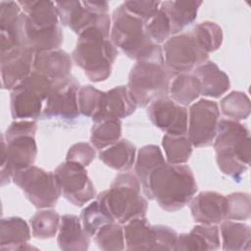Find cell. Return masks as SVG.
Returning <instances> with one entry per match:
<instances>
[{
	"instance_id": "obj_1",
	"label": "cell",
	"mask_w": 251,
	"mask_h": 251,
	"mask_svg": "<svg viewBox=\"0 0 251 251\" xmlns=\"http://www.w3.org/2000/svg\"><path fill=\"white\" fill-rule=\"evenodd\" d=\"M141 187L147 199L155 200L167 212L181 210L198 190L194 174L188 166L169 163L156 168Z\"/></svg>"
},
{
	"instance_id": "obj_30",
	"label": "cell",
	"mask_w": 251,
	"mask_h": 251,
	"mask_svg": "<svg viewBox=\"0 0 251 251\" xmlns=\"http://www.w3.org/2000/svg\"><path fill=\"white\" fill-rule=\"evenodd\" d=\"M166 158L159 146L148 144L141 147L135 158L134 172L140 184L142 185L149 175L158 167L166 164Z\"/></svg>"
},
{
	"instance_id": "obj_4",
	"label": "cell",
	"mask_w": 251,
	"mask_h": 251,
	"mask_svg": "<svg viewBox=\"0 0 251 251\" xmlns=\"http://www.w3.org/2000/svg\"><path fill=\"white\" fill-rule=\"evenodd\" d=\"M110 39L128 58L138 61L161 60L162 46L153 42L144 30V22L118 6L111 17Z\"/></svg>"
},
{
	"instance_id": "obj_16",
	"label": "cell",
	"mask_w": 251,
	"mask_h": 251,
	"mask_svg": "<svg viewBox=\"0 0 251 251\" xmlns=\"http://www.w3.org/2000/svg\"><path fill=\"white\" fill-rule=\"evenodd\" d=\"M191 216L196 224L219 225L226 216V197L216 191H202L189 202Z\"/></svg>"
},
{
	"instance_id": "obj_21",
	"label": "cell",
	"mask_w": 251,
	"mask_h": 251,
	"mask_svg": "<svg viewBox=\"0 0 251 251\" xmlns=\"http://www.w3.org/2000/svg\"><path fill=\"white\" fill-rule=\"evenodd\" d=\"M30 237V227L24 219L8 217L1 220L0 249L2 251L36 249L27 245Z\"/></svg>"
},
{
	"instance_id": "obj_18",
	"label": "cell",
	"mask_w": 251,
	"mask_h": 251,
	"mask_svg": "<svg viewBox=\"0 0 251 251\" xmlns=\"http://www.w3.org/2000/svg\"><path fill=\"white\" fill-rule=\"evenodd\" d=\"M220 230L217 225L198 224L188 232L177 235L175 250L197 251L220 248Z\"/></svg>"
},
{
	"instance_id": "obj_2",
	"label": "cell",
	"mask_w": 251,
	"mask_h": 251,
	"mask_svg": "<svg viewBox=\"0 0 251 251\" xmlns=\"http://www.w3.org/2000/svg\"><path fill=\"white\" fill-rule=\"evenodd\" d=\"M117 57L118 50L110 39V32L99 27H89L78 34L72 53L73 62L93 82L109 78Z\"/></svg>"
},
{
	"instance_id": "obj_42",
	"label": "cell",
	"mask_w": 251,
	"mask_h": 251,
	"mask_svg": "<svg viewBox=\"0 0 251 251\" xmlns=\"http://www.w3.org/2000/svg\"><path fill=\"white\" fill-rule=\"evenodd\" d=\"M130 14L138 17L143 22L159 10L161 2L152 0H128L122 3Z\"/></svg>"
},
{
	"instance_id": "obj_24",
	"label": "cell",
	"mask_w": 251,
	"mask_h": 251,
	"mask_svg": "<svg viewBox=\"0 0 251 251\" xmlns=\"http://www.w3.org/2000/svg\"><path fill=\"white\" fill-rule=\"evenodd\" d=\"M202 1H164L160 9L166 14L172 34L180 33L187 25H191L197 18L198 10Z\"/></svg>"
},
{
	"instance_id": "obj_15",
	"label": "cell",
	"mask_w": 251,
	"mask_h": 251,
	"mask_svg": "<svg viewBox=\"0 0 251 251\" xmlns=\"http://www.w3.org/2000/svg\"><path fill=\"white\" fill-rule=\"evenodd\" d=\"M35 52L25 44L1 53V84L3 89L13 90L32 72Z\"/></svg>"
},
{
	"instance_id": "obj_7",
	"label": "cell",
	"mask_w": 251,
	"mask_h": 251,
	"mask_svg": "<svg viewBox=\"0 0 251 251\" xmlns=\"http://www.w3.org/2000/svg\"><path fill=\"white\" fill-rule=\"evenodd\" d=\"M36 122L33 120H17L11 123L1 137L2 152L14 173L32 166L37 155L35 133Z\"/></svg>"
},
{
	"instance_id": "obj_27",
	"label": "cell",
	"mask_w": 251,
	"mask_h": 251,
	"mask_svg": "<svg viewBox=\"0 0 251 251\" xmlns=\"http://www.w3.org/2000/svg\"><path fill=\"white\" fill-rule=\"evenodd\" d=\"M125 244L127 250H152L154 244L153 226L145 217L133 219L124 226Z\"/></svg>"
},
{
	"instance_id": "obj_3",
	"label": "cell",
	"mask_w": 251,
	"mask_h": 251,
	"mask_svg": "<svg viewBox=\"0 0 251 251\" xmlns=\"http://www.w3.org/2000/svg\"><path fill=\"white\" fill-rule=\"evenodd\" d=\"M249 129L239 122L222 119L214 139L219 169L233 180L239 181L250 164Z\"/></svg>"
},
{
	"instance_id": "obj_5",
	"label": "cell",
	"mask_w": 251,
	"mask_h": 251,
	"mask_svg": "<svg viewBox=\"0 0 251 251\" xmlns=\"http://www.w3.org/2000/svg\"><path fill=\"white\" fill-rule=\"evenodd\" d=\"M96 200L121 225L145 217L148 209L147 198L141 193L138 178L127 172L119 174L110 188L99 193Z\"/></svg>"
},
{
	"instance_id": "obj_37",
	"label": "cell",
	"mask_w": 251,
	"mask_h": 251,
	"mask_svg": "<svg viewBox=\"0 0 251 251\" xmlns=\"http://www.w3.org/2000/svg\"><path fill=\"white\" fill-rule=\"evenodd\" d=\"M81 225L90 237H94L97 231L106 224L115 222L110 214L95 200L84 207L80 213Z\"/></svg>"
},
{
	"instance_id": "obj_12",
	"label": "cell",
	"mask_w": 251,
	"mask_h": 251,
	"mask_svg": "<svg viewBox=\"0 0 251 251\" xmlns=\"http://www.w3.org/2000/svg\"><path fill=\"white\" fill-rule=\"evenodd\" d=\"M60 182L64 197L73 205L82 207L96 196V189L85 167L66 161L54 171Z\"/></svg>"
},
{
	"instance_id": "obj_34",
	"label": "cell",
	"mask_w": 251,
	"mask_h": 251,
	"mask_svg": "<svg viewBox=\"0 0 251 251\" xmlns=\"http://www.w3.org/2000/svg\"><path fill=\"white\" fill-rule=\"evenodd\" d=\"M220 108L224 116L236 122L246 120L251 112L249 97L241 91H231L223 97Z\"/></svg>"
},
{
	"instance_id": "obj_40",
	"label": "cell",
	"mask_w": 251,
	"mask_h": 251,
	"mask_svg": "<svg viewBox=\"0 0 251 251\" xmlns=\"http://www.w3.org/2000/svg\"><path fill=\"white\" fill-rule=\"evenodd\" d=\"M96 157L95 148L87 142H77L73 144L68 150L66 161L79 164L83 167L89 166Z\"/></svg>"
},
{
	"instance_id": "obj_36",
	"label": "cell",
	"mask_w": 251,
	"mask_h": 251,
	"mask_svg": "<svg viewBox=\"0 0 251 251\" xmlns=\"http://www.w3.org/2000/svg\"><path fill=\"white\" fill-rule=\"evenodd\" d=\"M104 98V91L89 84L80 86L77 94L79 114L91 119L98 116L103 110Z\"/></svg>"
},
{
	"instance_id": "obj_28",
	"label": "cell",
	"mask_w": 251,
	"mask_h": 251,
	"mask_svg": "<svg viewBox=\"0 0 251 251\" xmlns=\"http://www.w3.org/2000/svg\"><path fill=\"white\" fill-rule=\"evenodd\" d=\"M122 122L113 117H103L93 121L90 144L98 150H104L121 139Z\"/></svg>"
},
{
	"instance_id": "obj_26",
	"label": "cell",
	"mask_w": 251,
	"mask_h": 251,
	"mask_svg": "<svg viewBox=\"0 0 251 251\" xmlns=\"http://www.w3.org/2000/svg\"><path fill=\"white\" fill-rule=\"evenodd\" d=\"M220 238L224 250L241 251L251 248V229L240 221L224 220L220 226Z\"/></svg>"
},
{
	"instance_id": "obj_14",
	"label": "cell",
	"mask_w": 251,
	"mask_h": 251,
	"mask_svg": "<svg viewBox=\"0 0 251 251\" xmlns=\"http://www.w3.org/2000/svg\"><path fill=\"white\" fill-rule=\"evenodd\" d=\"M147 116L153 126L166 134L183 135L187 133L188 111L169 96L149 104Z\"/></svg>"
},
{
	"instance_id": "obj_10",
	"label": "cell",
	"mask_w": 251,
	"mask_h": 251,
	"mask_svg": "<svg viewBox=\"0 0 251 251\" xmlns=\"http://www.w3.org/2000/svg\"><path fill=\"white\" fill-rule=\"evenodd\" d=\"M162 49L165 67L172 77L193 72L209 58V55L197 45L190 32L173 35L163 44Z\"/></svg>"
},
{
	"instance_id": "obj_35",
	"label": "cell",
	"mask_w": 251,
	"mask_h": 251,
	"mask_svg": "<svg viewBox=\"0 0 251 251\" xmlns=\"http://www.w3.org/2000/svg\"><path fill=\"white\" fill-rule=\"evenodd\" d=\"M98 248L105 251H120L126 248L124 226L118 222L104 225L94 235Z\"/></svg>"
},
{
	"instance_id": "obj_25",
	"label": "cell",
	"mask_w": 251,
	"mask_h": 251,
	"mask_svg": "<svg viewBox=\"0 0 251 251\" xmlns=\"http://www.w3.org/2000/svg\"><path fill=\"white\" fill-rule=\"evenodd\" d=\"M98 157L107 167L121 173H126L134 165L136 149L127 139H120L108 148L101 150Z\"/></svg>"
},
{
	"instance_id": "obj_32",
	"label": "cell",
	"mask_w": 251,
	"mask_h": 251,
	"mask_svg": "<svg viewBox=\"0 0 251 251\" xmlns=\"http://www.w3.org/2000/svg\"><path fill=\"white\" fill-rule=\"evenodd\" d=\"M191 35L197 45L209 55V53L217 51L223 43L224 34L222 27L210 21L197 24L191 30Z\"/></svg>"
},
{
	"instance_id": "obj_33",
	"label": "cell",
	"mask_w": 251,
	"mask_h": 251,
	"mask_svg": "<svg viewBox=\"0 0 251 251\" xmlns=\"http://www.w3.org/2000/svg\"><path fill=\"white\" fill-rule=\"evenodd\" d=\"M61 217L51 209H41L29 219L31 234L35 238L47 239L54 237L60 226Z\"/></svg>"
},
{
	"instance_id": "obj_31",
	"label": "cell",
	"mask_w": 251,
	"mask_h": 251,
	"mask_svg": "<svg viewBox=\"0 0 251 251\" xmlns=\"http://www.w3.org/2000/svg\"><path fill=\"white\" fill-rule=\"evenodd\" d=\"M162 146L167 163L172 165L185 164L192 154V144L186 134H164Z\"/></svg>"
},
{
	"instance_id": "obj_20",
	"label": "cell",
	"mask_w": 251,
	"mask_h": 251,
	"mask_svg": "<svg viewBox=\"0 0 251 251\" xmlns=\"http://www.w3.org/2000/svg\"><path fill=\"white\" fill-rule=\"evenodd\" d=\"M57 242L65 251H85L89 248L90 236L84 230L80 218L72 214L61 217Z\"/></svg>"
},
{
	"instance_id": "obj_9",
	"label": "cell",
	"mask_w": 251,
	"mask_h": 251,
	"mask_svg": "<svg viewBox=\"0 0 251 251\" xmlns=\"http://www.w3.org/2000/svg\"><path fill=\"white\" fill-rule=\"evenodd\" d=\"M60 23L77 35L89 27H99L108 32L111 30L109 4L105 1H57L55 2Z\"/></svg>"
},
{
	"instance_id": "obj_13",
	"label": "cell",
	"mask_w": 251,
	"mask_h": 251,
	"mask_svg": "<svg viewBox=\"0 0 251 251\" xmlns=\"http://www.w3.org/2000/svg\"><path fill=\"white\" fill-rule=\"evenodd\" d=\"M79 87L78 81L72 75L56 81L45 101L41 116L45 119H61L66 121L78 118L77 94Z\"/></svg>"
},
{
	"instance_id": "obj_39",
	"label": "cell",
	"mask_w": 251,
	"mask_h": 251,
	"mask_svg": "<svg viewBox=\"0 0 251 251\" xmlns=\"http://www.w3.org/2000/svg\"><path fill=\"white\" fill-rule=\"evenodd\" d=\"M226 197V220L245 221L250 218L251 199L250 194L245 192H233Z\"/></svg>"
},
{
	"instance_id": "obj_19",
	"label": "cell",
	"mask_w": 251,
	"mask_h": 251,
	"mask_svg": "<svg viewBox=\"0 0 251 251\" xmlns=\"http://www.w3.org/2000/svg\"><path fill=\"white\" fill-rule=\"evenodd\" d=\"M43 98L33 89L20 84L11 91L10 109L14 120H36L42 115Z\"/></svg>"
},
{
	"instance_id": "obj_38",
	"label": "cell",
	"mask_w": 251,
	"mask_h": 251,
	"mask_svg": "<svg viewBox=\"0 0 251 251\" xmlns=\"http://www.w3.org/2000/svg\"><path fill=\"white\" fill-rule=\"evenodd\" d=\"M144 30L150 39L159 45L164 44L172 34L170 22L160 8L144 21Z\"/></svg>"
},
{
	"instance_id": "obj_8",
	"label": "cell",
	"mask_w": 251,
	"mask_h": 251,
	"mask_svg": "<svg viewBox=\"0 0 251 251\" xmlns=\"http://www.w3.org/2000/svg\"><path fill=\"white\" fill-rule=\"evenodd\" d=\"M13 181L37 209L53 208L62 194L56 174L33 165L15 172Z\"/></svg>"
},
{
	"instance_id": "obj_29",
	"label": "cell",
	"mask_w": 251,
	"mask_h": 251,
	"mask_svg": "<svg viewBox=\"0 0 251 251\" xmlns=\"http://www.w3.org/2000/svg\"><path fill=\"white\" fill-rule=\"evenodd\" d=\"M169 95L183 107L191 105L201 95L200 81L193 74L176 75L171 80Z\"/></svg>"
},
{
	"instance_id": "obj_6",
	"label": "cell",
	"mask_w": 251,
	"mask_h": 251,
	"mask_svg": "<svg viewBox=\"0 0 251 251\" xmlns=\"http://www.w3.org/2000/svg\"><path fill=\"white\" fill-rule=\"evenodd\" d=\"M172 75L167 71L164 59L136 62L128 74L127 88L139 107H147L153 101L167 97Z\"/></svg>"
},
{
	"instance_id": "obj_11",
	"label": "cell",
	"mask_w": 251,
	"mask_h": 251,
	"mask_svg": "<svg viewBox=\"0 0 251 251\" xmlns=\"http://www.w3.org/2000/svg\"><path fill=\"white\" fill-rule=\"evenodd\" d=\"M220 109L217 102L209 99H200L190 105L188 110L187 137L193 147H208L213 144Z\"/></svg>"
},
{
	"instance_id": "obj_23",
	"label": "cell",
	"mask_w": 251,
	"mask_h": 251,
	"mask_svg": "<svg viewBox=\"0 0 251 251\" xmlns=\"http://www.w3.org/2000/svg\"><path fill=\"white\" fill-rule=\"evenodd\" d=\"M192 74L200 81L201 94L206 97L220 98L230 88L228 75L212 61L198 66Z\"/></svg>"
},
{
	"instance_id": "obj_41",
	"label": "cell",
	"mask_w": 251,
	"mask_h": 251,
	"mask_svg": "<svg viewBox=\"0 0 251 251\" xmlns=\"http://www.w3.org/2000/svg\"><path fill=\"white\" fill-rule=\"evenodd\" d=\"M154 244L152 250H175L177 233L175 229L164 225L153 226Z\"/></svg>"
},
{
	"instance_id": "obj_22",
	"label": "cell",
	"mask_w": 251,
	"mask_h": 251,
	"mask_svg": "<svg viewBox=\"0 0 251 251\" xmlns=\"http://www.w3.org/2000/svg\"><path fill=\"white\" fill-rule=\"evenodd\" d=\"M137 107V102L127 86L119 85L105 92L103 110L91 120L93 122L103 117L125 119L132 115Z\"/></svg>"
},
{
	"instance_id": "obj_17",
	"label": "cell",
	"mask_w": 251,
	"mask_h": 251,
	"mask_svg": "<svg viewBox=\"0 0 251 251\" xmlns=\"http://www.w3.org/2000/svg\"><path fill=\"white\" fill-rule=\"evenodd\" d=\"M72 68V56L62 49L37 52L34 55L32 71L55 82L71 75Z\"/></svg>"
}]
</instances>
